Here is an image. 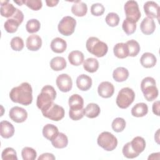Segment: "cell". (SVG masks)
<instances>
[{
	"label": "cell",
	"mask_w": 160,
	"mask_h": 160,
	"mask_svg": "<svg viewBox=\"0 0 160 160\" xmlns=\"http://www.w3.org/2000/svg\"><path fill=\"white\" fill-rule=\"evenodd\" d=\"M58 132V128L52 124H47L42 128L43 136L49 141L52 140Z\"/></svg>",
	"instance_id": "cell-24"
},
{
	"label": "cell",
	"mask_w": 160,
	"mask_h": 160,
	"mask_svg": "<svg viewBox=\"0 0 160 160\" xmlns=\"http://www.w3.org/2000/svg\"><path fill=\"white\" fill-rule=\"evenodd\" d=\"M14 2L15 3H16V4H18L19 6H21L22 4H24V1H22V0L19 1H14Z\"/></svg>",
	"instance_id": "cell-51"
},
{
	"label": "cell",
	"mask_w": 160,
	"mask_h": 160,
	"mask_svg": "<svg viewBox=\"0 0 160 160\" xmlns=\"http://www.w3.org/2000/svg\"><path fill=\"white\" fill-rule=\"evenodd\" d=\"M124 9L126 18L131 19L136 22L139 21L141 14L138 4L136 1L133 0L128 1L124 4Z\"/></svg>",
	"instance_id": "cell-9"
},
{
	"label": "cell",
	"mask_w": 160,
	"mask_h": 160,
	"mask_svg": "<svg viewBox=\"0 0 160 160\" xmlns=\"http://www.w3.org/2000/svg\"><path fill=\"white\" fill-rule=\"evenodd\" d=\"M24 4L34 11H38L42 6V3L41 0H25Z\"/></svg>",
	"instance_id": "cell-44"
},
{
	"label": "cell",
	"mask_w": 160,
	"mask_h": 160,
	"mask_svg": "<svg viewBox=\"0 0 160 160\" xmlns=\"http://www.w3.org/2000/svg\"><path fill=\"white\" fill-rule=\"evenodd\" d=\"M76 85L79 89L81 91H88L91 88L92 79L88 75L82 74L76 79Z\"/></svg>",
	"instance_id": "cell-17"
},
{
	"label": "cell",
	"mask_w": 160,
	"mask_h": 160,
	"mask_svg": "<svg viewBox=\"0 0 160 160\" xmlns=\"http://www.w3.org/2000/svg\"><path fill=\"white\" fill-rule=\"evenodd\" d=\"M2 160H18L16 151L12 148H7L4 149L1 154Z\"/></svg>",
	"instance_id": "cell-39"
},
{
	"label": "cell",
	"mask_w": 160,
	"mask_h": 160,
	"mask_svg": "<svg viewBox=\"0 0 160 160\" xmlns=\"http://www.w3.org/2000/svg\"><path fill=\"white\" fill-rule=\"evenodd\" d=\"M86 47L89 52L98 58L104 56L108 51L106 43L100 41L96 37H90L88 39Z\"/></svg>",
	"instance_id": "cell-2"
},
{
	"label": "cell",
	"mask_w": 160,
	"mask_h": 160,
	"mask_svg": "<svg viewBox=\"0 0 160 160\" xmlns=\"http://www.w3.org/2000/svg\"><path fill=\"white\" fill-rule=\"evenodd\" d=\"M84 56L83 53L80 51H72L68 55V60L73 66H78L84 61Z\"/></svg>",
	"instance_id": "cell-27"
},
{
	"label": "cell",
	"mask_w": 160,
	"mask_h": 160,
	"mask_svg": "<svg viewBox=\"0 0 160 160\" xmlns=\"http://www.w3.org/2000/svg\"><path fill=\"white\" fill-rule=\"evenodd\" d=\"M113 52L114 55L119 59H124L128 56V48L126 43L119 42L117 43L113 48Z\"/></svg>",
	"instance_id": "cell-25"
},
{
	"label": "cell",
	"mask_w": 160,
	"mask_h": 160,
	"mask_svg": "<svg viewBox=\"0 0 160 160\" xmlns=\"http://www.w3.org/2000/svg\"><path fill=\"white\" fill-rule=\"evenodd\" d=\"M9 116L14 122L21 123L26 120L28 118V112L22 108L14 106L10 109L9 112Z\"/></svg>",
	"instance_id": "cell-11"
},
{
	"label": "cell",
	"mask_w": 160,
	"mask_h": 160,
	"mask_svg": "<svg viewBox=\"0 0 160 160\" xmlns=\"http://www.w3.org/2000/svg\"><path fill=\"white\" fill-rule=\"evenodd\" d=\"M98 92L101 97L103 98H109L113 95L114 92V87L110 82L103 81L98 86Z\"/></svg>",
	"instance_id": "cell-13"
},
{
	"label": "cell",
	"mask_w": 160,
	"mask_h": 160,
	"mask_svg": "<svg viewBox=\"0 0 160 160\" xmlns=\"http://www.w3.org/2000/svg\"><path fill=\"white\" fill-rule=\"evenodd\" d=\"M20 25V23L15 20L13 18H8L4 24V28L5 30L9 32V33H14L15 32L19 26Z\"/></svg>",
	"instance_id": "cell-35"
},
{
	"label": "cell",
	"mask_w": 160,
	"mask_h": 160,
	"mask_svg": "<svg viewBox=\"0 0 160 160\" xmlns=\"http://www.w3.org/2000/svg\"><path fill=\"white\" fill-rule=\"evenodd\" d=\"M105 8L101 3H94L91 7V12L95 16H100L104 12Z\"/></svg>",
	"instance_id": "cell-43"
},
{
	"label": "cell",
	"mask_w": 160,
	"mask_h": 160,
	"mask_svg": "<svg viewBox=\"0 0 160 160\" xmlns=\"http://www.w3.org/2000/svg\"><path fill=\"white\" fill-rule=\"evenodd\" d=\"M128 77L129 71L124 67H118L116 68L112 72V78L117 82L125 81Z\"/></svg>",
	"instance_id": "cell-29"
},
{
	"label": "cell",
	"mask_w": 160,
	"mask_h": 160,
	"mask_svg": "<svg viewBox=\"0 0 160 160\" xmlns=\"http://www.w3.org/2000/svg\"><path fill=\"white\" fill-rule=\"evenodd\" d=\"M148 112V105L144 102H139L134 106L131 109V114L137 118L143 117Z\"/></svg>",
	"instance_id": "cell-26"
},
{
	"label": "cell",
	"mask_w": 160,
	"mask_h": 160,
	"mask_svg": "<svg viewBox=\"0 0 160 160\" xmlns=\"http://www.w3.org/2000/svg\"><path fill=\"white\" fill-rule=\"evenodd\" d=\"M11 18H13L15 20H16L17 21H18L20 23V24H21L22 22L23 19H24V14H23L21 10L18 9V8H16L15 13Z\"/></svg>",
	"instance_id": "cell-46"
},
{
	"label": "cell",
	"mask_w": 160,
	"mask_h": 160,
	"mask_svg": "<svg viewBox=\"0 0 160 160\" xmlns=\"http://www.w3.org/2000/svg\"><path fill=\"white\" fill-rule=\"evenodd\" d=\"M157 62L156 56L151 52H144L140 58L141 65L146 68H151L154 67Z\"/></svg>",
	"instance_id": "cell-19"
},
{
	"label": "cell",
	"mask_w": 160,
	"mask_h": 160,
	"mask_svg": "<svg viewBox=\"0 0 160 160\" xmlns=\"http://www.w3.org/2000/svg\"><path fill=\"white\" fill-rule=\"evenodd\" d=\"M134 98V91L129 88H124L119 91L116 102L119 108L126 109L133 102Z\"/></svg>",
	"instance_id": "cell-5"
},
{
	"label": "cell",
	"mask_w": 160,
	"mask_h": 160,
	"mask_svg": "<svg viewBox=\"0 0 160 160\" xmlns=\"http://www.w3.org/2000/svg\"><path fill=\"white\" fill-rule=\"evenodd\" d=\"M51 49L56 53H62L67 48V43L65 40L60 38L53 39L51 42Z\"/></svg>",
	"instance_id": "cell-20"
},
{
	"label": "cell",
	"mask_w": 160,
	"mask_h": 160,
	"mask_svg": "<svg viewBox=\"0 0 160 160\" xmlns=\"http://www.w3.org/2000/svg\"><path fill=\"white\" fill-rule=\"evenodd\" d=\"M140 29L142 32L146 35H150L152 34L156 29L154 21L153 19L148 17L144 18L141 22Z\"/></svg>",
	"instance_id": "cell-15"
},
{
	"label": "cell",
	"mask_w": 160,
	"mask_h": 160,
	"mask_svg": "<svg viewBox=\"0 0 160 160\" xmlns=\"http://www.w3.org/2000/svg\"><path fill=\"white\" fill-rule=\"evenodd\" d=\"M68 103L69 106V109L76 110L83 109V98L78 94H74L71 95L69 98Z\"/></svg>",
	"instance_id": "cell-23"
},
{
	"label": "cell",
	"mask_w": 160,
	"mask_h": 160,
	"mask_svg": "<svg viewBox=\"0 0 160 160\" xmlns=\"http://www.w3.org/2000/svg\"><path fill=\"white\" fill-rule=\"evenodd\" d=\"M128 48V56L135 57L136 56L140 51V46L138 41L134 39L129 40L126 42Z\"/></svg>",
	"instance_id": "cell-34"
},
{
	"label": "cell",
	"mask_w": 160,
	"mask_h": 160,
	"mask_svg": "<svg viewBox=\"0 0 160 160\" xmlns=\"http://www.w3.org/2000/svg\"><path fill=\"white\" fill-rule=\"evenodd\" d=\"M159 155L160 153L159 152H156V153H152L151 155H149V156L148 157V159H159Z\"/></svg>",
	"instance_id": "cell-50"
},
{
	"label": "cell",
	"mask_w": 160,
	"mask_h": 160,
	"mask_svg": "<svg viewBox=\"0 0 160 160\" xmlns=\"http://www.w3.org/2000/svg\"><path fill=\"white\" fill-rule=\"evenodd\" d=\"M21 156L24 160H34L36 158L37 152L32 148L25 147L22 149Z\"/></svg>",
	"instance_id": "cell-37"
},
{
	"label": "cell",
	"mask_w": 160,
	"mask_h": 160,
	"mask_svg": "<svg viewBox=\"0 0 160 160\" xmlns=\"http://www.w3.org/2000/svg\"><path fill=\"white\" fill-rule=\"evenodd\" d=\"M97 142L98 144L104 150L111 151L117 147L118 139L112 133L104 131L99 135Z\"/></svg>",
	"instance_id": "cell-7"
},
{
	"label": "cell",
	"mask_w": 160,
	"mask_h": 160,
	"mask_svg": "<svg viewBox=\"0 0 160 160\" xmlns=\"http://www.w3.org/2000/svg\"><path fill=\"white\" fill-rule=\"evenodd\" d=\"M111 126L115 132H122L126 127V121L122 118H116L112 121Z\"/></svg>",
	"instance_id": "cell-38"
},
{
	"label": "cell",
	"mask_w": 160,
	"mask_h": 160,
	"mask_svg": "<svg viewBox=\"0 0 160 160\" xmlns=\"http://www.w3.org/2000/svg\"><path fill=\"white\" fill-rule=\"evenodd\" d=\"M76 25V19L69 16H64L59 21L58 29L59 32L66 36L71 35L74 32Z\"/></svg>",
	"instance_id": "cell-8"
},
{
	"label": "cell",
	"mask_w": 160,
	"mask_h": 160,
	"mask_svg": "<svg viewBox=\"0 0 160 160\" xmlns=\"http://www.w3.org/2000/svg\"><path fill=\"white\" fill-rule=\"evenodd\" d=\"M56 97V91L54 88L52 86L46 85L41 89V92L38 96L36 105L41 110L52 103Z\"/></svg>",
	"instance_id": "cell-3"
},
{
	"label": "cell",
	"mask_w": 160,
	"mask_h": 160,
	"mask_svg": "<svg viewBox=\"0 0 160 160\" xmlns=\"http://www.w3.org/2000/svg\"><path fill=\"white\" fill-rule=\"evenodd\" d=\"M88 11V7L86 3L81 1H75L71 7V12L78 17L84 16Z\"/></svg>",
	"instance_id": "cell-22"
},
{
	"label": "cell",
	"mask_w": 160,
	"mask_h": 160,
	"mask_svg": "<svg viewBox=\"0 0 160 160\" xmlns=\"http://www.w3.org/2000/svg\"><path fill=\"white\" fill-rule=\"evenodd\" d=\"M66 65V61L63 57L56 56L50 61V67L55 71H59L65 69Z\"/></svg>",
	"instance_id": "cell-31"
},
{
	"label": "cell",
	"mask_w": 160,
	"mask_h": 160,
	"mask_svg": "<svg viewBox=\"0 0 160 160\" xmlns=\"http://www.w3.org/2000/svg\"><path fill=\"white\" fill-rule=\"evenodd\" d=\"M141 89L148 101H152L158 96V89L156 86V81L152 77H146L142 80Z\"/></svg>",
	"instance_id": "cell-4"
},
{
	"label": "cell",
	"mask_w": 160,
	"mask_h": 160,
	"mask_svg": "<svg viewBox=\"0 0 160 160\" xmlns=\"http://www.w3.org/2000/svg\"><path fill=\"white\" fill-rule=\"evenodd\" d=\"M26 46L30 51H38L42 46V39L41 37L37 34L30 35L26 39Z\"/></svg>",
	"instance_id": "cell-14"
},
{
	"label": "cell",
	"mask_w": 160,
	"mask_h": 160,
	"mask_svg": "<svg viewBox=\"0 0 160 160\" xmlns=\"http://www.w3.org/2000/svg\"><path fill=\"white\" fill-rule=\"evenodd\" d=\"M122 152L124 157L128 159H133L139 156V154L136 153L132 148L130 142H128L126 144H125V145L122 148Z\"/></svg>",
	"instance_id": "cell-40"
},
{
	"label": "cell",
	"mask_w": 160,
	"mask_h": 160,
	"mask_svg": "<svg viewBox=\"0 0 160 160\" xmlns=\"http://www.w3.org/2000/svg\"><path fill=\"white\" fill-rule=\"evenodd\" d=\"M99 106L96 103H89L84 109V115L89 118H95L100 114Z\"/></svg>",
	"instance_id": "cell-28"
},
{
	"label": "cell",
	"mask_w": 160,
	"mask_h": 160,
	"mask_svg": "<svg viewBox=\"0 0 160 160\" xmlns=\"http://www.w3.org/2000/svg\"><path fill=\"white\" fill-rule=\"evenodd\" d=\"M10 45H11V48L14 51H20L24 48V41H23V39L19 37V36L14 37L11 40Z\"/></svg>",
	"instance_id": "cell-42"
},
{
	"label": "cell",
	"mask_w": 160,
	"mask_h": 160,
	"mask_svg": "<svg viewBox=\"0 0 160 160\" xmlns=\"http://www.w3.org/2000/svg\"><path fill=\"white\" fill-rule=\"evenodd\" d=\"M130 143L133 150L138 154L141 153L146 148V141L141 136L134 138Z\"/></svg>",
	"instance_id": "cell-30"
},
{
	"label": "cell",
	"mask_w": 160,
	"mask_h": 160,
	"mask_svg": "<svg viewBox=\"0 0 160 160\" xmlns=\"http://www.w3.org/2000/svg\"><path fill=\"white\" fill-rule=\"evenodd\" d=\"M0 133L3 138H10L14 135V128L9 121H2L0 122Z\"/></svg>",
	"instance_id": "cell-16"
},
{
	"label": "cell",
	"mask_w": 160,
	"mask_h": 160,
	"mask_svg": "<svg viewBox=\"0 0 160 160\" xmlns=\"http://www.w3.org/2000/svg\"><path fill=\"white\" fill-rule=\"evenodd\" d=\"M56 85L59 89L64 92H69L72 87V79L67 74H61L59 75L56 81Z\"/></svg>",
	"instance_id": "cell-10"
},
{
	"label": "cell",
	"mask_w": 160,
	"mask_h": 160,
	"mask_svg": "<svg viewBox=\"0 0 160 160\" xmlns=\"http://www.w3.org/2000/svg\"><path fill=\"white\" fill-rule=\"evenodd\" d=\"M56 158L55 156L51 154V153H49V152H46V153H43L41 155H40L39 156V158H38V160H46V159H48V160H54Z\"/></svg>",
	"instance_id": "cell-47"
},
{
	"label": "cell",
	"mask_w": 160,
	"mask_h": 160,
	"mask_svg": "<svg viewBox=\"0 0 160 160\" xmlns=\"http://www.w3.org/2000/svg\"><path fill=\"white\" fill-rule=\"evenodd\" d=\"M122 28L127 35L133 34L136 29V22L129 18H126L122 22Z\"/></svg>",
	"instance_id": "cell-33"
},
{
	"label": "cell",
	"mask_w": 160,
	"mask_h": 160,
	"mask_svg": "<svg viewBox=\"0 0 160 160\" xmlns=\"http://www.w3.org/2000/svg\"><path fill=\"white\" fill-rule=\"evenodd\" d=\"M46 4L48 6L53 7L58 4V3L59 2V1L58 0H56V1L55 0H50V1L46 0Z\"/></svg>",
	"instance_id": "cell-49"
},
{
	"label": "cell",
	"mask_w": 160,
	"mask_h": 160,
	"mask_svg": "<svg viewBox=\"0 0 160 160\" xmlns=\"http://www.w3.org/2000/svg\"><path fill=\"white\" fill-rule=\"evenodd\" d=\"M41 28V23L36 19H31L28 21L26 25V29L29 33L37 32Z\"/></svg>",
	"instance_id": "cell-36"
},
{
	"label": "cell",
	"mask_w": 160,
	"mask_h": 160,
	"mask_svg": "<svg viewBox=\"0 0 160 160\" xmlns=\"http://www.w3.org/2000/svg\"><path fill=\"white\" fill-rule=\"evenodd\" d=\"M51 141L52 146L58 149L64 148L68 146V139L67 136L65 134L59 132Z\"/></svg>",
	"instance_id": "cell-21"
},
{
	"label": "cell",
	"mask_w": 160,
	"mask_h": 160,
	"mask_svg": "<svg viewBox=\"0 0 160 160\" xmlns=\"http://www.w3.org/2000/svg\"><path fill=\"white\" fill-rule=\"evenodd\" d=\"M1 15L2 17L10 18L15 13L16 8L9 1H1Z\"/></svg>",
	"instance_id": "cell-18"
},
{
	"label": "cell",
	"mask_w": 160,
	"mask_h": 160,
	"mask_svg": "<svg viewBox=\"0 0 160 160\" xmlns=\"http://www.w3.org/2000/svg\"><path fill=\"white\" fill-rule=\"evenodd\" d=\"M106 22L111 27H115L119 22V17L117 13L109 12L107 14L105 18Z\"/></svg>",
	"instance_id": "cell-41"
},
{
	"label": "cell",
	"mask_w": 160,
	"mask_h": 160,
	"mask_svg": "<svg viewBox=\"0 0 160 160\" xmlns=\"http://www.w3.org/2000/svg\"><path fill=\"white\" fill-rule=\"evenodd\" d=\"M152 112L153 113L159 116V101H157L152 104Z\"/></svg>",
	"instance_id": "cell-48"
},
{
	"label": "cell",
	"mask_w": 160,
	"mask_h": 160,
	"mask_svg": "<svg viewBox=\"0 0 160 160\" xmlns=\"http://www.w3.org/2000/svg\"><path fill=\"white\" fill-rule=\"evenodd\" d=\"M9 98L14 102L24 106L31 104L32 101V89L31 84L24 82L13 88L9 92Z\"/></svg>",
	"instance_id": "cell-1"
},
{
	"label": "cell",
	"mask_w": 160,
	"mask_h": 160,
	"mask_svg": "<svg viewBox=\"0 0 160 160\" xmlns=\"http://www.w3.org/2000/svg\"><path fill=\"white\" fill-rule=\"evenodd\" d=\"M42 115L52 121H58L61 120L65 114L64 108L54 102L47 106L41 110Z\"/></svg>",
	"instance_id": "cell-6"
},
{
	"label": "cell",
	"mask_w": 160,
	"mask_h": 160,
	"mask_svg": "<svg viewBox=\"0 0 160 160\" xmlns=\"http://www.w3.org/2000/svg\"><path fill=\"white\" fill-rule=\"evenodd\" d=\"M69 118L73 121H78L83 118L84 116V109H69Z\"/></svg>",
	"instance_id": "cell-45"
},
{
	"label": "cell",
	"mask_w": 160,
	"mask_h": 160,
	"mask_svg": "<svg viewBox=\"0 0 160 160\" xmlns=\"http://www.w3.org/2000/svg\"><path fill=\"white\" fill-rule=\"evenodd\" d=\"M83 68L86 71L91 73H93L98 69L99 62L95 58H89L84 61Z\"/></svg>",
	"instance_id": "cell-32"
},
{
	"label": "cell",
	"mask_w": 160,
	"mask_h": 160,
	"mask_svg": "<svg viewBox=\"0 0 160 160\" xmlns=\"http://www.w3.org/2000/svg\"><path fill=\"white\" fill-rule=\"evenodd\" d=\"M157 136V138H155V139H156V141H157V142L158 143H159V129L157 131V132H156V136Z\"/></svg>",
	"instance_id": "cell-52"
},
{
	"label": "cell",
	"mask_w": 160,
	"mask_h": 160,
	"mask_svg": "<svg viewBox=\"0 0 160 160\" xmlns=\"http://www.w3.org/2000/svg\"><path fill=\"white\" fill-rule=\"evenodd\" d=\"M144 11L148 18L153 19L157 18L159 19V6L154 1H147L144 4Z\"/></svg>",
	"instance_id": "cell-12"
}]
</instances>
